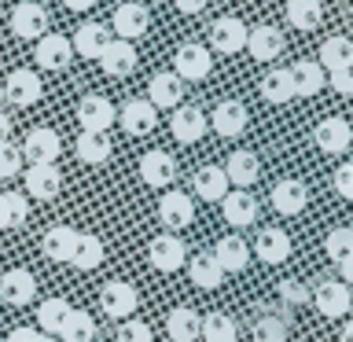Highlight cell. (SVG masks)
<instances>
[{
    "label": "cell",
    "instance_id": "cell-1",
    "mask_svg": "<svg viewBox=\"0 0 353 342\" xmlns=\"http://www.w3.org/2000/svg\"><path fill=\"white\" fill-rule=\"evenodd\" d=\"M137 305H140V294H137L132 283L107 280L103 287H99V309H103L110 320H129L132 313H137Z\"/></svg>",
    "mask_w": 353,
    "mask_h": 342
},
{
    "label": "cell",
    "instance_id": "cell-2",
    "mask_svg": "<svg viewBox=\"0 0 353 342\" xmlns=\"http://www.w3.org/2000/svg\"><path fill=\"white\" fill-rule=\"evenodd\" d=\"M309 302H313L316 313L327 316V320L346 316L350 313V283H342V280H320L316 291H309Z\"/></svg>",
    "mask_w": 353,
    "mask_h": 342
},
{
    "label": "cell",
    "instance_id": "cell-3",
    "mask_svg": "<svg viewBox=\"0 0 353 342\" xmlns=\"http://www.w3.org/2000/svg\"><path fill=\"white\" fill-rule=\"evenodd\" d=\"M210 70H214V59H210L206 44L188 41V44H181V48H176L173 74L181 77V81H203V77H210Z\"/></svg>",
    "mask_w": 353,
    "mask_h": 342
},
{
    "label": "cell",
    "instance_id": "cell-4",
    "mask_svg": "<svg viewBox=\"0 0 353 342\" xmlns=\"http://www.w3.org/2000/svg\"><path fill=\"white\" fill-rule=\"evenodd\" d=\"M77 121H81V132H107L118 121V110L107 96H85L77 103Z\"/></svg>",
    "mask_w": 353,
    "mask_h": 342
},
{
    "label": "cell",
    "instance_id": "cell-5",
    "mask_svg": "<svg viewBox=\"0 0 353 342\" xmlns=\"http://www.w3.org/2000/svg\"><path fill=\"white\" fill-rule=\"evenodd\" d=\"M48 30V11H44L37 0H22V4L11 11V33L22 41H37Z\"/></svg>",
    "mask_w": 353,
    "mask_h": 342
},
{
    "label": "cell",
    "instance_id": "cell-6",
    "mask_svg": "<svg viewBox=\"0 0 353 342\" xmlns=\"http://www.w3.org/2000/svg\"><path fill=\"white\" fill-rule=\"evenodd\" d=\"M11 103L15 107H33L41 99V92H44V85H41V77L30 70V66H19V70H11L8 74V81H4V88H0Z\"/></svg>",
    "mask_w": 353,
    "mask_h": 342
},
{
    "label": "cell",
    "instance_id": "cell-7",
    "mask_svg": "<svg viewBox=\"0 0 353 342\" xmlns=\"http://www.w3.org/2000/svg\"><path fill=\"white\" fill-rule=\"evenodd\" d=\"M22 162L30 159V165H48L59 159V132H52V129H30L26 132V140H22Z\"/></svg>",
    "mask_w": 353,
    "mask_h": 342
},
{
    "label": "cell",
    "instance_id": "cell-8",
    "mask_svg": "<svg viewBox=\"0 0 353 342\" xmlns=\"http://www.w3.org/2000/svg\"><path fill=\"white\" fill-rule=\"evenodd\" d=\"M148 22H151L148 8L137 4V0H129V4H118L114 15H110V26H114L118 41H137V37H143V33H148Z\"/></svg>",
    "mask_w": 353,
    "mask_h": 342
},
{
    "label": "cell",
    "instance_id": "cell-9",
    "mask_svg": "<svg viewBox=\"0 0 353 342\" xmlns=\"http://www.w3.org/2000/svg\"><path fill=\"white\" fill-rule=\"evenodd\" d=\"M148 258H151V265L159 272H176L184 265V258H188V247H184V239H176L173 232H165V236H154L151 239Z\"/></svg>",
    "mask_w": 353,
    "mask_h": 342
},
{
    "label": "cell",
    "instance_id": "cell-10",
    "mask_svg": "<svg viewBox=\"0 0 353 342\" xmlns=\"http://www.w3.org/2000/svg\"><path fill=\"white\" fill-rule=\"evenodd\" d=\"M313 140H316V148L324 151V154H346L350 151V140H353V129H350V121L346 118H324L316 125L313 132Z\"/></svg>",
    "mask_w": 353,
    "mask_h": 342
},
{
    "label": "cell",
    "instance_id": "cell-11",
    "mask_svg": "<svg viewBox=\"0 0 353 342\" xmlns=\"http://www.w3.org/2000/svg\"><path fill=\"white\" fill-rule=\"evenodd\" d=\"M33 294H37V280H33L30 269H8L4 276H0V302L30 305Z\"/></svg>",
    "mask_w": 353,
    "mask_h": 342
},
{
    "label": "cell",
    "instance_id": "cell-12",
    "mask_svg": "<svg viewBox=\"0 0 353 342\" xmlns=\"http://www.w3.org/2000/svg\"><path fill=\"white\" fill-rule=\"evenodd\" d=\"M243 48H247L254 59L269 63L283 52V33L276 26H269V22H258V26H247V44H243Z\"/></svg>",
    "mask_w": 353,
    "mask_h": 342
},
{
    "label": "cell",
    "instance_id": "cell-13",
    "mask_svg": "<svg viewBox=\"0 0 353 342\" xmlns=\"http://www.w3.org/2000/svg\"><path fill=\"white\" fill-rule=\"evenodd\" d=\"M181 99H184V81L176 77L173 70H159L151 77V85H148V103L159 110H173V107H181Z\"/></svg>",
    "mask_w": 353,
    "mask_h": 342
},
{
    "label": "cell",
    "instance_id": "cell-14",
    "mask_svg": "<svg viewBox=\"0 0 353 342\" xmlns=\"http://www.w3.org/2000/svg\"><path fill=\"white\" fill-rule=\"evenodd\" d=\"M33 59H37L44 70H66L70 59H74V48H70V41H66L63 33H44V37H37Z\"/></svg>",
    "mask_w": 353,
    "mask_h": 342
},
{
    "label": "cell",
    "instance_id": "cell-15",
    "mask_svg": "<svg viewBox=\"0 0 353 342\" xmlns=\"http://www.w3.org/2000/svg\"><path fill=\"white\" fill-rule=\"evenodd\" d=\"M221 214H225V221L232 228H247V225L258 221V199H254L250 192H243V188L225 192V199H221Z\"/></svg>",
    "mask_w": 353,
    "mask_h": 342
},
{
    "label": "cell",
    "instance_id": "cell-16",
    "mask_svg": "<svg viewBox=\"0 0 353 342\" xmlns=\"http://www.w3.org/2000/svg\"><path fill=\"white\" fill-rule=\"evenodd\" d=\"M159 221L170 232L176 228H188L195 221V203H192V195H184V192H165L162 195V203H159Z\"/></svg>",
    "mask_w": 353,
    "mask_h": 342
},
{
    "label": "cell",
    "instance_id": "cell-17",
    "mask_svg": "<svg viewBox=\"0 0 353 342\" xmlns=\"http://www.w3.org/2000/svg\"><path fill=\"white\" fill-rule=\"evenodd\" d=\"M118 121L129 137H148V132H154V125H159V110H154L148 99H129V103L121 107Z\"/></svg>",
    "mask_w": 353,
    "mask_h": 342
},
{
    "label": "cell",
    "instance_id": "cell-18",
    "mask_svg": "<svg viewBox=\"0 0 353 342\" xmlns=\"http://www.w3.org/2000/svg\"><path fill=\"white\" fill-rule=\"evenodd\" d=\"M254 254L261 258V265H283L291 258V236L283 228H261L254 239Z\"/></svg>",
    "mask_w": 353,
    "mask_h": 342
},
{
    "label": "cell",
    "instance_id": "cell-19",
    "mask_svg": "<svg viewBox=\"0 0 353 342\" xmlns=\"http://www.w3.org/2000/svg\"><path fill=\"white\" fill-rule=\"evenodd\" d=\"M99 66H103V74H110V77L132 74V66H137V48H132V41L110 37L107 48L99 52Z\"/></svg>",
    "mask_w": 353,
    "mask_h": 342
},
{
    "label": "cell",
    "instance_id": "cell-20",
    "mask_svg": "<svg viewBox=\"0 0 353 342\" xmlns=\"http://www.w3.org/2000/svg\"><path fill=\"white\" fill-rule=\"evenodd\" d=\"M210 125H214L217 137H239L243 129H247V107L239 103V99H221L214 107V114H210Z\"/></svg>",
    "mask_w": 353,
    "mask_h": 342
},
{
    "label": "cell",
    "instance_id": "cell-21",
    "mask_svg": "<svg viewBox=\"0 0 353 342\" xmlns=\"http://www.w3.org/2000/svg\"><path fill=\"white\" fill-rule=\"evenodd\" d=\"M170 132L181 143H195L199 137L206 132V114L199 107L192 103H181V107H173V118H170Z\"/></svg>",
    "mask_w": 353,
    "mask_h": 342
},
{
    "label": "cell",
    "instance_id": "cell-22",
    "mask_svg": "<svg viewBox=\"0 0 353 342\" xmlns=\"http://www.w3.org/2000/svg\"><path fill=\"white\" fill-rule=\"evenodd\" d=\"M210 44H214L217 52H225V55H236L243 44H247V26H243L236 15L217 19L214 26H210Z\"/></svg>",
    "mask_w": 353,
    "mask_h": 342
},
{
    "label": "cell",
    "instance_id": "cell-23",
    "mask_svg": "<svg viewBox=\"0 0 353 342\" xmlns=\"http://www.w3.org/2000/svg\"><path fill=\"white\" fill-rule=\"evenodd\" d=\"M140 177H143V184H151V188L173 184V177H176L173 154H170V151H148V154L140 159Z\"/></svg>",
    "mask_w": 353,
    "mask_h": 342
},
{
    "label": "cell",
    "instance_id": "cell-24",
    "mask_svg": "<svg viewBox=\"0 0 353 342\" xmlns=\"http://www.w3.org/2000/svg\"><path fill=\"white\" fill-rule=\"evenodd\" d=\"M107 41H110V30L103 22H81L74 33V41H70V48L81 55V59H99V52L107 48Z\"/></svg>",
    "mask_w": 353,
    "mask_h": 342
},
{
    "label": "cell",
    "instance_id": "cell-25",
    "mask_svg": "<svg viewBox=\"0 0 353 342\" xmlns=\"http://www.w3.org/2000/svg\"><path fill=\"white\" fill-rule=\"evenodd\" d=\"M228 188L232 184H228V177L221 165H203V170H195V177H192V192L203 199V203H221Z\"/></svg>",
    "mask_w": 353,
    "mask_h": 342
},
{
    "label": "cell",
    "instance_id": "cell-26",
    "mask_svg": "<svg viewBox=\"0 0 353 342\" xmlns=\"http://www.w3.org/2000/svg\"><path fill=\"white\" fill-rule=\"evenodd\" d=\"M221 170H225L228 184L250 188V184L261 177V162H258V154H254V151H232V154H228V162L221 165Z\"/></svg>",
    "mask_w": 353,
    "mask_h": 342
},
{
    "label": "cell",
    "instance_id": "cell-27",
    "mask_svg": "<svg viewBox=\"0 0 353 342\" xmlns=\"http://www.w3.org/2000/svg\"><path fill=\"white\" fill-rule=\"evenodd\" d=\"M59 188H63V177H59V170H55V162L30 165V170H26V192L33 199H41V203L55 199V195H59Z\"/></svg>",
    "mask_w": 353,
    "mask_h": 342
},
{
    "label": "cell",
    "instance_id": "cell-28",
    "mask_svg": "<svg viewBox=\"0 0 353 342\" xmlns=\"http://www.w3.org/2000/svg\"><path fill=\"white\" fill-rule=\"evenodd\" d=\"M210 258L221 265V272H243L250 265V247L239 236H225V239H217V247Z\"/></svg>",
    "mask_w": 353,
    "mask_h": 342
},
{
    "label": "cell",
    "instance_id": "cell-29",
    "mask_svg": "<svg viewBox=\"0 0 353 342\" xmlns=\"http://www.w3.org/2000/svg\"><path fill=\"white\" fill-rule=\"evenodd\" d=\"M272 210L276 214H283V217H294V214H302L305 203H309V192H305V184L302 181H280L272 188Z\"/></svg>",
    "mask_w": 353,
    "mask_h": 342
},
{
    "label": "cell",
    "instance_id": "cell-30",
    "mask_svg": "<svg viewBox=\"0 0 353 342\" xmlns=\"http://www.w3.org/2000/svg\"><path fill=\"white\" fill-rule=\"evenodd\" d=\"M287 74H291V92L294 96H316L320 88H324V70H320V63H313V59L287 66Z\"/></svg>",
    "mask_w": 353,
    "mask_h": 342
},
{
    "label": "cell",
    "instance_id": "cell-31",
    "mask_svg": "<svg viewBox=\"0 0 353 342\" xmlns=\"http://www.w3.org/2000/svg\"><path fill=\"white\" fill-rule=\"evenodd\" d=\"M70 265L81 272H92L103 265V239L92 236V232H77V243H74V254H70Z\"/></svg>",
    "mask_w": 353,
    "mask_h": 342
},
{
    "label": "cell",
    "instance_id": "cell-32",
    "mask_svg": "<svg viewBox=\"0 0 353 342\" xmlns=\"http://www.w3.org/2000/svg\"><path fill=\"white\" fill-rule=\"evenodd\" d=\"M74 243H77V228H70V225H55V228L44 232L41 250H44V258H52V261H70Z\"/></svg>",
    "mask_w": 353,
    "mask_h": 342
},
{
    "label": "cell",
    "instance_id": "cell-33",
    "mask_svg": "<svg viewBox=\"0 0 353 342\" xmlns=\"http://www.w3.org/2000/svg\"><path fill=\"white\" fill-rule=\"evenodd\" d=\"M199 316L192 305H176L170 316H165V331H170L173 342H195L199 339Z\"/></svg>",
    "mask_w": 353,
    "mask_h": 342
},
{
    "label": "cell",
    "instance_id": "cell-34",
    "mask_svg": "<svg viewBox=\"0 0 353 342\" xmlns=\"http://www.w3.org/2000/svg\"><path fill=\"white\" fill-rule=\"evenodd\" d=\"M320 70H342V66H353V41L335 33V37H327L320 44Z\"/></svg>",
    "mask_w": 353,
    "mask_h": 342
},
{
    "label": "cell",
    "instance_id": "cell-35",
    "mask_svg": "<svg viewBox=\"0 0 353 342\" xmlns=\"http://www.w3.org/2000/svg\"><path fill=\"white\" fill-rule=\"evenodd\" d=\"M74 148H77V159H81V162L99 165V162L110 159V148H114V143H110L107 132H81Z\"/></svg>",
    "mask_w": 353,
    "mask_h": 342
},
{
    "label": "cell",
    "instance_id": "cell-36",
    "mask_svg": "<svg viewBox=\"0 0 353 342\" xmlns=\"http://www.w3.org/2000/svg\"><path fill=\"white\" fill-rule=\"evenodd\" d=\"M320 19H324L320 0H287V22L294 30H316Z\"/></svg>",
    "mask_w": 353,
    "mask_h": 342
},
{
    "label": "cell",
    "instance_id": "cell-37",
    "mask_svg": "<svg viewBox=\"0 0 353 342\" xmlns=\"http://www.w3.org/2000/svg\"><path fill=\"white\" fill-rule=\"evenodd\" d=\"M59 339L63 342H92L96 339V320L81 313V309H70L63 320V328H59Z\"/></svg>",
    "mask_w": 353,
    "mask_h": 342
},
{
    "label": "cell",
    "instance_id": "cell-38",
    "mask_svg": "<svg viewBox=\"0 0 353 342\" xmlns=\"http://www.w3.org/2000/svg\"><path fill=\"white\" fill-rule=\"evenodd\" d=\"M188 276H192V283L203 287V291H214V287H221V280H225L221 265L210 258V254H199V258H192V265H188Z\"/></svg>",
    "mask_w": 353,
    "mask_h": 342
},
{
    "label": "cell",
    "instance_id": "cell-39",
    "mask_svg": "<svg viewBox=\"0 0 353 342\" xmlns=\"http://www.w3.org/2000/svg\"><path fill=\"white\" fill-rule=\"evenodd\" d=\"M199 339L206 342H236V320L228 313H210L206 320H199Z\"/></svg>",
    "mask_w": 353,
    "mask_h": 342
},
{
    "label": "cell",
    "instance_id": "cell-40",
    "mask_svg": "<svg viewBox=\"0 0 353 342\" xmlns=\"http://www.w3.org/2000/svg\"><path fill=\"white\" fill-rule=\"evenodd\" d=\"M254 342H287V313H261L254 320Z\"/></svg>",
    "mask_w": 353,
    "mask_h": 342
},
{
    "label": "cell",
    "instance_id": "cell-41",
    "mask_svg": "<svg viewBox=\"0 0 353 342\" xmlns=\"http://www.w3.org/2000/svg\"><path fill=\"white\" fill-rule=\"evenodd\" d=\"M261 96H265V103H287V99H294L291 74L287 70H269L261 77Z\"/></svg>",
    "mask_w": 353,
    "mask_h": 342
},
{
    "label": "cell",
    "instance_id": "cell-42",
    "mask_svg": "<svg viewBox=\"0 0 353 342\" xmlns=\"http://www.w3.org/2000/svg\"><path fill=\"white\" fill-rule=\"evenodd\" d=\"M66 313H70V302H63V298H48V302H41V309H37V324H41L44 335H59Z\"/></svg>",
    "mask_w": 353,
    "mask_h": 342
},
{
    "label": "cell",
    "instance_id": "cell-43",
    "mask_svg": "<svg viewBox=\"0 0 353 342\" xmlns=\"http://www.w3.org/2000/svg\"><path fill=\"white\" fill-rule=\"evenodd\" d=\"M26 195L22 192H4L0 195V214H4V228H19L26 225Z\"/></svg>",
    "mask_w": 353,
    "mask_h": 342
},
{
    "label": "cell",
    "instance_id": "cell-44",
    "mask_svg": "<svg viewBox=\"0 0 353 342\" xmlns=\"http://www.w3.org/2000/svg\"><path fill=\"white\" fill-rule=\"evenodd\" d=\"M324 250H327V258H331V261L350 258V254H353V228H331V232H327Z\"/></svg>",
    "mask_w": 353,
    "mask_h": 342
},
{
    "label": "cell",
    "instance_id": "cell-45",
    "mask_svg": "<svg viewBox=\"0 0 353 342\" xmlns=\"http://www.w3.org/2000/svg\"><path fill=\"white\" fill-rule=\"evenodd\" d=\"M276 291H280V302L283 305H305L309 302V287L305 283H298V280H280V287H276Z\"/></svg>",
    "mask_w": 353,
    "mask_h": 342
},
{
    "label": "cell",
    "instance_id": "cell-46",
    "mask_svg": "<svg viewBox=\"0 0 353 342\" xmlns=\"http://www.w3.org/2000/svg\"><path fill=\"white\" fill-rule=\"evenodd\" d=\"M19 170H22V151L15 148V143H0V177H19Z\"/></svg>",
    "mask_w": 353,
    "mask_h": 342
},
{
    "label": "cell",
    "instance_id": "cell-47",
    "mask_svg": "<svg viewBox=\"0 0 353 342\" xmlns=\"http://www.w3.org/2000/svg\"><path fill=\"white\" fill-rule=\"evenodd\" d=\"M118 342H154L151 339V328L143 324V320H121V328H118Z\"/></svg>",
    "mask_w": 353,
    "mask_h": 342
},
{
    "label": "cell",
    "instance_id": "cell-48",
    "mask_svg": "<svg viewBox=\"0 0 353 342\" xmlns=\"http://www.w3.org/2000/svg\"><path fill=\"white\" fill-rule=\"evenodd\" d=\"M335 192L339 199H353V162H342L335 170Z\"/></svg>",
    "mask_w": 353,
    "mask_h": 342
},
{
    "label": "cell",
    "instance_id": "cell-49",
    "mask_svg": "<svg viewBox=\"0 0 353 342\" xmlns=\"http://www.w3.org/2000/svg\"><path fill=\"white\" fill-rule=\"evenodd\" d=\"M331 74V88L339 96H353V66H342V70H327Z\"/></svg>",
    "mask_w": 353,
    "mask_h": 342
},
{
    "label": "cell",
    "instance_id": "cell-50",
    "mask_svg": "<svg viewBox=\"0 0 353 342\" xmlns=\"http://www.w3.org/2000/svg\"><path fill=\"white\" fill-rule=\"evenodd\" d=\"M173 4H176V11H184V15H199L210 0H173Z\"/></svg>",
    "mask_w": 353,
    "mask_h": 342
},
{
    "label": "cell",
    "instance_id": "cell-51",
    "mask_svg": "<svg viewBox=\"0 0 353 342\" xmlns=\"http://www.w3.org/2000/svg\"><path fill=\"white\" fill-rule=\"evenodd\" d=\"M41 339V331H33V328H15L8 335V342H37Z\"/></svg>",
    "mask_w": 353,
    "mask_h": 342
},
{
    "label": "cell",
    "instance_id": "cell-52",
    "mask_svg": "<svg viewBox=\"0 0 353 342\" xmlns=\"http://www.w3.org/2000/svg\"><path fill=\"white\" fill-rule=\"evenodd\" d=\"M335 265H339V280L342 283L353 280V254H350V258H342V261H335Z\"/></svg>",
    "mask_w": 353,
    "mask_h": 342
},
{
    "label": "cell",
    "instance_id": "cell-53",
    "mask_svg": "<svg viewBox=\"0 0 353 342\" xmlns=\"http://www.w3.org/2000/svg\"><path fill=\"white\" fill-rule=\"evenodd\" d=\"M63 4L70 8V11H88V8L96 4V0H63Z\"/></svg>",
    "mask_w": 353,
    "mask_h": 342
},
{
    "label": "cell",
    "instance_id": "cell-54",
    "mask_svg": "<svg viewBox=\"0 0 353 342\" xmlns=\"http://www.w3.org/2000/svg\"><path fill=\"white\" fill-rule=\"evenodd\" d=\"M8 137H11V118L0 114V143H8Z\"/></svg>",
    "mask_w": 353,
    "mask_h": 342
},
{
    "label": "cell",
    "instance_id": "cell-55",
    "mask_svg": "<svg viewBox=\"0 0 353 342\" xmlns=\"http://www.w3.org/2000/svg\"><path fill=\"white\" fill-rule=\"evenodd\" d=\"M342 342H353V324H346V328H342Z\"/></svg>",
    "mask_w": 353,
    "mask_h": 342
},
{
    "label": "cell",
    "instance_id": "cell-56",
    "mask_svg": "<svg viewBox=\"0 0 353 342\" xmlns=\"http://www.w3.org/2000/svg\"><path fill=\"white\" fill-rule=\"evenodd\" d=\"M37 342H55V339H48V335H41V339H37Z\"/></svg>",
    "mask_w": 353,
    "mask_h": 342
},
{
    "label": "cell",
    "instance_id": "cell-57",
    "mask_svg": "<svg viewBox=\"0 0 353 342\" xmlns=\"http://www.w3.org/2000/svg\"><path fill=\"white\" fill-rule=\"evenodd\" d=\"M0 228H4V214H0Z\"/></svg>",
    "mask_w": 353,
    "mask_h": 342
},
{
    "label": "cell",
    "instance_id": "cell-58",
    "mask_svg": "<svg viewBox=\"0 0 353 342\" xmlns=\"http://www.w3.org/2000/svg\"><path fill=\"white\" fill-rule=\"evenodd\" d=\"M0 96H4V92H0Z\"/></svg>",
    "mask_w": 353,
    "mask_h": 342
}]
</instances>
